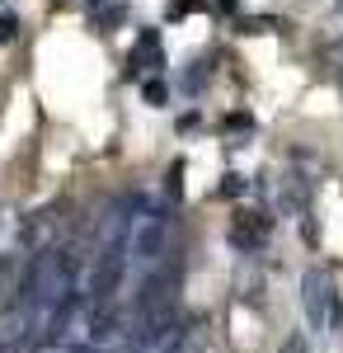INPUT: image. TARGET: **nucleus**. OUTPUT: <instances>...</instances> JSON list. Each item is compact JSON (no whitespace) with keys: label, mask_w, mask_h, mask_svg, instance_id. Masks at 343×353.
<instances>
[{"label":"nucleus","mask_w":343,"mask_h":353,"mask_svg":"<svg viewBox=\"0 0 343 353\" xmlns=\"http://www.w3.org/2000/svg\"><path fill=\"white\" fill-rule=\"evenodd\" d=\"M169 231H174V217L169 208L156 203V198H132V226H127V259L136 269H156L160 259L169 254Z\"/></svg>","instance_id":"f257e3e1"},{"label":"nucleus","mask_w":343,"mask_h":353,"mask_svg":"<svg viewBox=\"0 0 343 353\" xmlns=\"http://www.w3.org/2000/svg\"><path fill=\"white\" fill-rule=\"evenodd\" d=\"M301 306H306V321L315 330L329 325V311H334V278L324 269H306L301 278Z\"/></svg>","instance_id":"f03ea898"},{"label":"nucleus","mask_w":343,"mask_h":353,"mask_svg":"<svg viewBox=\"0 0 343 353\" xmlns=\"http://www.w3.org/2000/svg\"><path fill=\"white\" fill-rule=\"evenodd\" d=\"M268 231H273V217H259V212H240L226 231V241L236 245L240 254H259L268 245Z\"/></svg>","instance_id":"7ed1b4c3"},{"label":"nucleus","mask_w":343,"mask_h":353,"mask_svg":"<svg viewBox=\"0 0 343 353\" xmlns=\"http://www.w3.org/2000/svg\"><path fill=\"white\" fill-rule=\"evenodd\" d=\"M127 61H132V71H151V66L160 71V61H165V52H160V33H151V28H146V33L136 38V48H132V57H127Z\"/></svg>","instance_id":"20e7f679"},{"label":"nucleus","mask_w":343,"mask_h":353,"mask_svg":"<svg viewBox=\"0 0 343 353\" xmlns=\"http://www.w3.org/2000/svg\"><path fill=\"white\" fill-rule=\"evenodd\" d=\"M184 90H188V94H202V90H207V71H202V61L184 71Z\"/></svg>","instance_id":"39448f33"},{"label":"nucleus","mask_w":343,"mask_h":353,"mask_svg":"<svg viewBox=\"0 0 343 353\" xmlns=\"http://www.w3.org/2000/svg\"><path fill=\"white\" fill-rule=\"evenodd\" d=\"M141 94H146V104H151V109H165V99H169L165 81H146V85H141Z\"/></svg>","instance_id":"423d86ee"},{"label":"nucleus","mask_w":343,"mask_h":353,"mask_svg":"<svg viewBox=\"0 0 343 353\" xmlns=\"http://www.w3.org/2000/svg\"><path fill=\"white\" fill-rule=\"evenodd\" d=\"M193 10H202V0H169V19H184Z\"/></svg>","instance_id":"0eeeda50"},{"label":"nucleus","mask_w":343,"mask_h":353,"mask_svg":"<svg viewBox=\"0 0 343 353\" xmlns=\"http://www.w3.org/2000/svg\"><path fill=\"white\" fill-rule=\"evenodd\" d=\"M19 38V19L14 14H0V43H14Z\"/></svg>","instance_id":"6e6552de"},{"label":"nucleus","mask_w":343,"mask_h":353,"mask_svg":"<svg viewBox=\"0 0 343 353\" xmlns=\"http://www.w3.org/2000/svg\"><path fill=\"white\" fill-rule=\"evenodd\" d=\"M221 193H226V198H240V193H245V179H240V174H226V179H221Z\"/></svg>","instance_id":"1a4fd4ad"},{"label":"nucleus","mask_w":343,"mask_h":353,"mask_svg":"<svg viewBox=\"0 0 343 353\" xmlns=\"http://www.w3.org/2000/svg\"><path fill=\"white\" fill-rule=\"evenodd\" d=\"M85 5H99V0H85Z\"/></svg>","instance_id":"9d476101"},{"label":"nucleus","mask_w":343,"mask_h":353,"mask_svg":"<svg viewBox=\"0 0 343 353\" xmlns=\"http://www.w3.org/2000/svg\"><path fill=\"white\" fill-rule=\"evenodd\" d=\"M339 10H343V0H339Z\"/></svg>","instance_id":"9b49d317"}]
</instances>
